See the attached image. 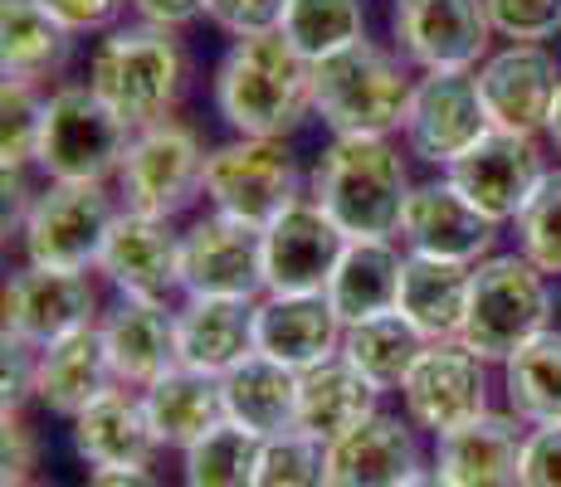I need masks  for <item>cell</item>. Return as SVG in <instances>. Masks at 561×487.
I'll use <instances>...</instances> for the list:
<instances>
[{"label": "cell", "instance_id": "cell-41", "mask_svg": "<svg viewBox=\"0 0 561 487\" xmlns=\"http://www.w3.org/2000/svg\"><path fill=\"white\" fill-rule=\"evenodd\" d=\"M288 0H205V20L215 30H225L230 39L244 35H268L284 25Z\"/></svg>", "mask_w": 561, "mask_h": 487}, {"label": "cell", "instance_id": "cell-40", "mask_svg": "<svg viewBox=\"0 0 561 487\" xmlns=\"http://www.w3.org/2000/svg\"><path fill=\"white\" fill-rule=\"evenodd\" d=\"M489 20L508 45H542L561 30V0H489Z\"/></svg>", "mask_w": 561, "mask_h": 487}, {"label": "cell", "instance_id": "cell-5", "mask_svg": "<svg viewBox=\"0 0 561 487\" xmlns=\"http://www.w3.org/2000/svg\"><path fill=\"white\" fill-rule=\"evenodd\" d=\"M552 327V283L527 254H489L473 264V292L459 341L483 361H508L533 337Z\"/></svg>", "mask_w": 561, "mask_h": 487}, {"label": "cell", "instance_id": "cell-7", "mask_svg": "<svg viewBox=\"0 0 561 487\" xmlns=\"http://www.w3.org/2000/svg\"><path fill=\"white\" fill-rule=\"evenodd\" d=\"M205 200L210 210L264 230L304 200V171L278 137H230L205 156Z\"/></svg>", "mask_w": 561, "mask_h": 487}, {"label": "cell", "instance_id": "cell-9", "mask_svg": "<svg viewBox=\"0 0 561 487\" xmlns=\"http://www.w3.org/2000/svg\"><path fill=\"white\" fill-rule=\"evenodd\" d=\"M205 156L201 137L181 123H157L133 132V147L117 171V190H123V210L157 214V220H176L205 195Z\"/></svg>", "mask_w": 561, "mask_h": 487}, {"label": "cell", "instance_id": "cell-47", "mask_svg": "<svg viewBox=\"0 0 561 487\" xmlns=\"http://www.w3.org/2000/svg\"><path fill=\"white\" fill-rule=\"evenodd\" d=\"M547 142H552V151L561 156V93H557V103H552V117H547Z\"/></svg>", "mask_w": 561, "mask_h": 487}, {"label": "cell", "instance_id": "cell-21", "mask_svg": "<svg viewBox=\"0 0 561 487\" xmlns=\"http://www.w3.org/2000/svg\"><path fill=\"white\" fill-rule=\"evenodd\" d=\"M425 468L415 425L401 415H371L352 434L328 443V483L332 487H405Z\"/></svg>", "mask_w": 561, "mask_h": 487}, {"label": "cell", "instance_id": "cell-20", "mask_svg": "<svg viewBox=\"0 0 561 487\" xmlns=\"http://www.w3.org/2000/svg\"><path fill=\"white\" fill-rule=\"evenodd\" d=\"M342 332L347 322L337 317L328 292H264L259 298L254 351L298 375L342 356Z\"/></svg>", "mask_w": 561, "mask_h": 487}, {"label": "cell", "instance_id": "cell-23", "mask_svg": "<svg viewBox=\"0 0 561 487\" xmlns=\"http://www.w3.org/2000/svg\"><path fill=\"white\" fill-rule=\"evenodd\" d=\"M69 425H73L69 429L73 453L89 468H147L152 453L161 449L152 419H147L142 390H127V385H113L83 415H73Z\"/></svg>", "mask_w": 561, "mask_h": 487}, {"label": "cell", "instance_id": "cell-28", "mask_svg": "<svg viewBox=\"0 0 561 487\" xmlns=\"http://www.w3.org/2000/svg\"><path fill=\"white\" fill-rule=\"evenodd\" d=\"M381 395L386 390H376L347 356H332L298 381V429L332 443L366 425L371 415H381Z\"/></svg>", "mask_w": 561, "mask_h": 487}, {"label": "cell", "instance_id": "cell-33", "mask_svg": "<svg viewBox=\"0 0 561 487\" xmlns=\"http://www.w3.org/2000/svg\"><path fill=\"white\" fill-rule=\"evenodd\" d=\"M425 337L401 317V312H381V317L352 322L342 332V356L371 381L376 390H401L415 361L425 356Z\"/></svg>", "mask_w": 561, "mask_h": 487}, {"label": "cell", "instance_id": "cell-10", "mask_svg": "<svg viewBox=\"0 0 561 487\" xmlns=\"http://www.w3.org/2000/svg\"><path fill=\"white\" fill-rule=\"evenodd\" d=\"M483 366L489 361L463 341H430L401 385L405 419L439 439L489 415V371Z\"/></svg>", "mask_w": 561, "mask_h": 487}, {"label": "cell", "instance_id": "cell-34", "mask_svg": "<svg viewBox=\"0 0 561 487\" xmlns=\"http://www.w3.org/2000/svg\"><path fill=\"white\" fill-rule=\"evenodd\" d=\"M508 409L523 425H561V332L547 327L503 361Z\"/></svg>", "mask_w": 561, "mask_h": 487}, {"label": "cell", "instance_id": "cell-12", "mask_svg": "<svg viewBox=\"0 0 561 487\" xmlns=\"http://www.w3.org/2000/svg\"><path fill=\"white\" fill-rule=\"evenodd\" d=\"M547 156L542 142L527 132H503L489 127L459 161H449L445 176L489 214L493 224H513L523 214V205L537 195V186L547 181Z\"/></svg>", "mask_w": 561, "mask_h": 487}, {"label": "cell", "instance_id": "cell-43", "mask_svg": "<svg viewBox=\"0 0 561 487\" xmlns=\"http://www.w3.org/2000/svg\"><path fill=\"white\" fill-rule=\"evenodd\" d=\"M517 487H561V425L527 429Z\"/></svg>", "mask_w": 561, "mask_h": 487}, {"label": "cell", "instance_id": "cell-48", "mask_svg": "<svg viewBox=\"0 0 561 487\" xmlns=\"http://www.w3.org/2000/svg\"><path fill=\"white\" fill-rule=\"evenodd\" d=\"M405 487H455V483H449L439 468H420V473H415V478H410Z\"/></svg>", "mask_w": 561, "mask_h": 487}, {"label": "cell", "instance_id": "cell-29", "mask_svg": "<svg viewBox=\"0 0 561 487\" xmlns=\"http://www.w3.org/2000/svg\"><path fill=\"white\" fill-rule=\"evenodd\" d=\"M147 419L157 429L161 449L186 453L196 439H205L215 425H225V385L220 375L191 371V366H171L161 381L142 390Z\"/></svg>", "mask_w": 561, "mask_h": 487}, {"label": "cell", "instance_id": "cell-14", "mask_svg": "<svg viewBox=\"0 0 561 487\" xmlns=\"http://www.w3.org/2000/svg\"><path fill=\"white\" fill-rule=\"evenodd\" d=\"M181 283L186 298H264V230L210 210L181 240Z\"/></svg>", "mask_w": 561, "mask_h": 487}, {"label": "cell", "instance_id": "cell-39", "mask_svg": "<svg viewBox=\"0 0 561 487\" xmlns=\"http://www.w3.org/2000/svg\"><path fill=\"white\" fill-rule=\"evenodd\" d=\"M39 123H45V97L35 83H5L0 89V161L5 171L35 166Z\"/></svg>", "mask_w": 561, "mask_h": 487}, {"label": "cell", "instance_id": "cell-4", "mask_svg": "<svg viewBox=\"0 0 561 487\" xmlns=\"http://www.w3.org/2000/svg\"><path fill=\"white\" fill-rule=\"evenodd\" d=\"M410 97H415L410 69L371 39L312 63V113L328 123L332 137L405 132Z\"/></svg>", "mask_w": 561, "mask_h": 487}, {"label": "cell", "instance_id": "cell-32", "mask_svg": "<svg viewBox=\"0 0 561 487\" xmlns=\"http://www.w3.org/2000/svg\"><path fill=\"white\" fill-rule=\"evenodd\" d=\"M401 274H405V254L396 248V240H352L328 283V302L337 308V317L347 327L366 317H381V312H396Z\"/></svg>", "mask_w": 561, "mask_h": 487}, {"label": "cell", "instance_id": "cell-22", "mask_svg": "<svg viewBox=\"0 0 561 487\" xmlns=\"http://www.w3.org/2000/svg\"><path fill=\"white\" fill-rule=\"evenodd\" d=\"M527 429L513 409H489L473 425L435 439V468L455 487H517Z\"/></svg>", "mask_w": 561, "mask_h": 487}, {"label": "cell", "instance_id": "cell-1", "mask_svg": "<svg viewBox=\"0 0 561 487\" xmlns=\"http://www.w3.org/2000/svg\"><path fill=\"white\" fill-rule=\"evenodd\" d=\"M215 113L234 137H288L312 117V63L288 45L284 30L244 35L215 63Z\"/></svg>", "mask_w": 561, "mask_h": 487}, {"label": "cell", "instance_id": "cell-19", "mask_svg": "<svg viewBox=\"0 0 561 487\" xmlns=\"http://www.w3.org/2000/svg\"><path fill=\"white\" fill-rule=\"evenodd\" d=\"M479 93L493 127L542 137L561 93V63L547 45H508L479 63Z\"/></svg>", "mask_w": 561, "mask_h": 487}, {"label": "cell", "instance_id": "cell-49", "mask_svg": "<svg viewBox=\"0 0 561 487\" xmlns=\"http://www.w3.org/2000/svg\"><path fill=\"white\" fill-rule=\"evenodd\" d=\"M25 487H45V483H25Z\"/></svg>", "mask_w": 561, "mask_h": 487}, {"label": "cell", "instance_id": "cell-38", "mask_svg": "<svg viewBox=\"0 0 561 487\" xmlns=\"http://www.w3.org/2000/svg\"><path fill=\"white\" fill-rule=\"evenodd\" d=\"M517 254H527L547 278H561V166L547 171L537 195L513 220Z\"/></svg>", "mask_w": 561, "mask_h": 487}, {"label": "cell", "instance_id": "cell-46", "mask_svg": "<svg viewBox=\"0 0 561 487\" xmlns=\"http://www.w3.org/2000/svg\"><path fill=\"white\" fill-rule=\"evenodd\" d=\"M83 487H161L152 468H93Z\"/></svg>", "mask_w": 561, "mask_h": 487}, {"label": "cell", "instance_id": "cell-2", "mask_svg": "<svg viewBox=\"0 0 561 487\" xmlns=\"http://www.w3.org/2000/svg\"><path fill=\"white\" fill-rule=\"evenodd\" d=\"M410 190L405 156L391 137H332L308 176V195L347 240H396Z\"/></svg>", "mask_w": 561, "mask_h": 487}, {"label": "cell", "instance_id": "cell-27", "mask_svg": "<svg viewBox=\"0 0 561 487\" xmlns=\"http://www.w3.org/2000/svg\"><path fill=\"white\" fill-rule=\"evenodd\" d=\"M469 292H473V264L405 254L396 312H401L425 341H459L463 312H469Z\"/></svg>", "mask_w": 561, "mask_h": 487}, {"label": "cell", "instance_id": "cell-45", "mask_svg": "<svg viewBox=\"0 0 561 487\" xmlns=\"http://www.w3.org/2000/svg\"><path fill=\"white\" fill-rule=\"evenodd\" d=\"M147 25H167V30H186L205 15V0H127Z\"/></svg>", "mask_w": 561, "mask_h": 487}, {"label": "cell", "instance_id": "cell-30", "mask_svg": "<svg viewBox=\"0 0 561 487\" xmlns=\"http://www.w3.org/2000/svg\"><path fill=\"white\" fill-rule=\"evenodd\" d=\"M298 381L304 375L288 366L268 361V356H250L230 375H220L225 385V419L240 429H250L254 439H274L298 429Z\"/></svg>", "mask_w": 561, "mask_h": 487}, {"label": "cell", "instance_id": "cell-16", "mask_svg": "<svg viewBox=\"0 0 561 487\" xmlns=\"http://www.w3.org/2000/svg\"><path fill=\"white\" fill-rule=\"evenodd\" d=\"M342 224L312 195L288 205L274 224H264V288L268 292H328L347 254Z\"/></svg>", "mask_w": 561, "mask_h": 487}, {"label": "cell", "instance_id": "cell-31", "mask_svg": "<svg viewBox=\"0 0 561 487\" xmlns=\"http://www.w3.org/2000/svg\"><path fill=\"white\" fill-rule=\"evenodd\" d=\"M73 39L39 0H0V69L5 83H45L59 79L73 59Z\"/></svg>", "mask_w": 561, "mask_h": 487}, {"label": "cell", "instance_id": "cell-13", "mask_svg": "<svg viewBox=\"0 0 561 487\" xmlns=\"http://www.w3.org/2000/svg\"><path fill=\"white\" fill-rule=\"evenodd\" d=\"M396 49L415 69H479L489 59V0H391Z\"/></svg>", "mask_w": 561, "mask_h": 487}, {"label": "cell", "instance_id": "cell-26", "mask_svg": "<svg viewBox=\"0 0 561 487\" xmlns=\"http://www.w3.org/2000/svg\"><path fill=\"white\" fill-rule=\"evenodd\" d=\"M113 385L117 375H113V361H107L103 327L69 332V337H59L35 356V399L49 415H64V419L83 415Z\"/></svg>", "mask_w": 561, "mask_h": 487}, {"label": "cell", "instance_id": "cell-42", "mask_svg": "<svg viewBox=\"0 0 561 487\" xmlns=\"http://www.w3.org/2000/svg\"><path fill=\"white\" fill-rule=\"evenodd\" d=\"M0 463H5V487H25L35 468V429L25 419V405H5L0 415Z\"/></svg>", "mask_w": 561, "mask_h": 487}, {"label": "cell", "instance_id": "cell-8", "mask_svg": "<svg viewBox=\"0 0 561 487\" xmlns=\"http://www.w3.org/2000/svg\"><path fill=\"white\" fill-rule=\"evenodd\" d=\"M117 214L123 210L113 205L103 181H49L20 224L25 264L89 274V268H99Z\"/></svg>", "mask_w": 561, "mask_h": 487}, {"label": "cell", "instance_id": "cell-24", "mask_svg": "<svg viewBox=\"0 0 561 487\" xmlns=\"http://www.w3.org/2000/svg\"><path fill=\"white\" fill-rule=\"evenodd\" d=\"M99 327H103L107 361H113L117 385L147 390L152 381H161L171 366H181V356H176V308H171V302L123 298Z\"/></svg>", "mask_w": 561, "mask_h": 487}, {"label": "cell", "instance_id": "cell-36", "mask_svg": "<svg viewBox=\"0 0 561 487\" xmlns=\"http://www.w3.org/2000/svg\"><path fill=\"white\" fill-rule=\"evenodd\" d=\"M259 443L250 429L240 425H215L205 439L191 443L186 459V487H254V463H259Z\"/></svg>", "mask_w": 561, "mask_h": 487}, {"label": "cell", "instance_id": "cell-11", "mask_svg": "<svg viewBox=\"0 0 561 487\" xmlns=\"http://www.w3.org/2000/svg\"><path fill=\"white\" fill-rule=\"evenodd\" d=\"M489 107L479 93V69H435L415 79V97L405 113L410 156L430 166H449L489 132Z\"/></svg>", "mask_w": 561, "mask_h": 487}, {"label": "cell", "instance_id": "cell-35", "mask_svg": "<svg viewBox=\"0 0 561 487\" xmlns=\"http://www.w3.org/2000/svg\"><path fill=\"white\" fill-rule=\"evenodd\" d=\"M278 30L308 63H322L366 39V5L362 0H288Z\"/></svg>", "mask_w": 561, "mask_h": 487}, {"label": "cell", "instance_id": "cell-15", "mask_svg": "<svg viewBox=\"0 0 561 487\" xmlns=\"http://www.w3.org/2000/svg\"><path fill=\"white\" fill-rule=\"evenodd\" d=\"M99 327V288L73 268L25 264L5 283V337L45 351L69 332Z\"/></svg>", "mask_w": 561, "mask_h": 487}, {"label": "cell", "instance_id": "cell-3", "mask_svg": "<svg viewBox=\"0 0 561 487\" xmlns=\"http://www.w3.org/2000/svg\"><path fill=\"white\" fill-rule=\"evenodd\" d=\"M186 83H191V54L181 30L147 25V20L107 30L89 59V89L133 132L171 123Z\"/></svg>", "mask_w": 561, "mask_h": 487}, {"label": "cell", "instance_id": "cell-17", "mask_svg": "<svg viewBox=\"0 0 561 487\" xmlns=\"http://www.w3.org/2000/svg\"><path fill=\"white\" fill-rule=\"evenodd\" d=\"M499 230L479 205L463 195L449 176L425 181L410 190L405 214H401V244L405 254H430V258H455V264H483L499 244Z\"/></svg>", "mask_w": 561, "mask_h": 487}, {"label": "cell", "instance_id": "cell-18", "mask_svg": "<svg viewBox=\"0 0 561 487\" xmlns=\"http://www.w3.org/2000/svg\"><path fill=\"white\" fill-rule=\"evenodd\" d=\"M181 240H186V234L171 230V220L123 210L103 244L99 274L123 292V298L171 302L176 292H186V283H181Z\"/></svg>", "mask_w": 561, "mask_h": 487}, {"label": "cell", "instance_id": "cell-25", "mask_svg": "<svg viewBox=\"0 0 561 487\" xmlns=\"http://www.w3.org/2000/svg\"><path fill=\"white\" fill-rule=\"evenodd\" d=\"M254 317L259 302L244 298H186V308H176L181 366L205 375H230L254 356Z\"/></svg>", "mask_w": 561, "mask_h": 487}, {"label": "cell", "instance_id": "cell-6", "mask_svg": "<svg viewBox=\"0 0 561 487\" xmlns=\"http://www.w3.org/2000/svg\"><path fill=\"white\" fill-rule=\"evenodd\" d=\"M133 127L89 83H64L45 97L35 166L49 181H107L123 171Z\"/></svg>", "mask_w": 561, "mask_h": 487}, {"label": "cell", "instance_id": "cell-37", "mask_svg": "<svg viewBox=\"0 0 561 487\" xmlns=\"http://www.w3.org/2000/svg\"><path fill=\"white\" fill-rule=\"evenodd\" d=\"M254 487H332L328 483V443L288 429L259 443L254 463Z\"/></svg>", "mask_w": 561, "mask_h": 487}, {"label": "cell", "instance_id": "cell-44", "mask_svg": "<svg viewBox=\"0 0 561 487\" xmlns=\"http://www.w3.org/2000/svg\"><path fill=\"white\" fill-rule=\"evenodd\" d=\"M39 5H45L69 35H107V30H117L127 0H39Z\"/></svg>", "mask_w": 561, "mask_h": 487}]
</instances>
